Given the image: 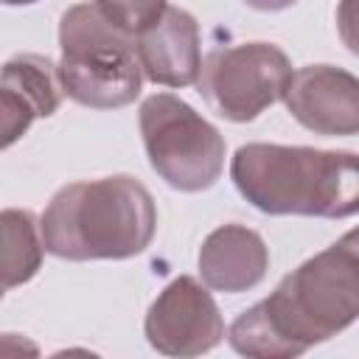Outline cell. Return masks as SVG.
<instances>
[{
    "instance_id": "cell-2",
    "label": "cell",
    "mask_w": 359,
    "mask_h": 359,
    "mask_svg": "<svg viewBox=\"0 0 359 359\" xmlns=\"http://www.w3.org/2000/svg\"><path fill=\"white\" fill-rule=\"evenodd\" d=\"M157 233L149 188L112 174L62 185L39 216L45 252L62 261H123L140 255Z\"/></svg>"
},
{
    "instance_id": "cell-10",
    "label": "cell",
    "mask_w": 359,
    "mask_h": 359,
    "mask_svg": "<svg viewBox=\"0 0 359 359\" xmlns=\"http://www.w3.org/2000/svg\"><path fill=\"white\" fill-rule=\"evenodd\" d=\"M196 264L208 289L238 294L255 289L266 278L269 250L255 230L244 224H222L205 236Z\"/></svg>"
},
{
    "instance_id": "cell-13",
    "label": "cell",
    "mask_w": 359,
    "mask_h": 359,
    "mask_svg": "<svg viewBox=\"0 0 359 359\" xmlns=\"http://www.w3.org/2000/svg\"><path fill=\"white\" fill-rule=\"evenodd\" d=\"M95 6L123 34L137 36L165 11L168 3L165 0H95Z\"/></svg>"
},
{
    "instance_id": "cell-5",
    "label": "cell",
    "mask_w": 359,
    "mask_h": 359,
    "mask_svg": "<svg viewBox=\"0 0 359 359\" xmlns=\"http://www.w3.org/2000/svg\"><path fill=\"white\" fill-rule=\"evenodd\" d=\"M137 126L154 174L182 194L208 191L224 171V137L188 101L154 93L137 109Z\"/></svg>"
},
{
    "instance_id": "cell-3",
    "label": "cell",
    "mask_w": 359,
    "mask_h": 359,
    "mask_svg": "<svg viewBox=\"0 0 359 359\" xmlns=\"http://www.w3.org/2000/svg\"><path fill=\"white\" fill-rule=\"evenodd\" d=\"M230 180L255 210L269 216L348 219L359 208L353 151L247 143L230 160Z\"/></svg>"
},
{
    "instance_id": "cell-14",
    "label": "cell",
    "mask_w": 359,
    "mask_h": 359,
    "mask_svg": "<svg viewBox=\"0 0 359 359\" xmlns=\"http://www.w3.org/2000/svg\"><path fill=\"white\" fill-rule=\"evenodd\" d=\"M36 109L14 87L0 84V151L14 146L36 121Z\"/></svg>"
},
{
    "instance_id": "cell-17",
    "label": "cell",
    "mask_w": 359,
    "mask_h": 359,
    "mask_svg": "<svg viewBox=\"0 0 359 359\" xmlns=\"http://www.w3.org/2000/svg\"><path fill=\"white\" fill-rule=\"evenodd\" d=\"M0 300H3V297H0Z\"/></svg>"
},
{
    "instance_id": "cell-6",
    "label": "cell",
    "mask_w": 359,
    "mask_h": 359,
    "mask_svg": "<svg viewBox=\"0 0 359 359\" xmlns=\"http://www.w3.org/2000/svg\"><path fill=\"white\" fill-rule=\"evenodd\" d=\"M292 76L289 56L272 42H238L213 48L196 76L202 98L227 121H255L278 104Z\"/></svg>"
},
{
    "instance_id": "cell-15",
    "label": "cell",
    "mask_w": 359,
    "mask_h": 359,
    "mask_svg": "<svg viewBox=\"0 0 359 359\" xmlns=\"http://www.w3.org/2000/svg\"><path fill=\"white\" fill-rule=\"evenodd\" d=\"M244 3L255 11H283V8L294 6L297 0H244Z\"/></svg>"
},
{
    "instance_id": "cell-9",
    "label": "cell",
    "mask_w": 359,
    "mask_h": 359,
    "mask_svg": "<svg viewBox=\"0 0 359 359\" xmlns=\"http://www.w3.org/2000/svg\"><path fill=\"white\" fill-rule=\"evenodd\" d=\"M135 56L143 79L163 87L196 84L202 65L199 22L191 11L165 6V11L135 36Z\"/></svg>"
},
{
    "instance_id": "cell-16",
    "label": "cell",
    "mask_w": 359,
    "mask_h": 359,
    "mask_svg": "<svg viewBox=\"0 0 359 359\" xmlns=\"http://www.w3.org/2000/svg\"><path fill=\"white\" fill-rule=\"evenodd\" d=\"M3 6H31V3H39V0H0Z\"/></svg>"
},
{
    "instance_id": "cell-1",
    "label": "cell",
    "mask_w": 359,
    "mask_h": 359,
    "mask_svg": "<svg viewBox=\"0 0 359 359\" xmlns=\"http://www.w3.org/2000/svg\"><path fill=\"white\" fill-rule=\"evenodd\" d=\"M359 314L356 230L303 261L227 328L236 353L252 359H292L353 325Z\"/></svg>"
},
{
    "instance_id": "cell-4",
    "label": "cell",
    "mask_w": 359,
    "mask_h": 359,
    "mask_svg": "<svg viewBox=\"0 0 359 359\" xmlns=\"http://www.w3.org/2000/svg\"><path fill=\"white\" fill-rule=\"evenodd\" d=\"M62 93L90 109H118L140 95L143 73L135 56V36L112 25L90 3L70 6L59 20Z\"/></svg>"
},
{
    "instance_id": "cell-11",
    "label": "cell",
    "mask_w": 359,
    "mask_h": 359,
    "mask_svg": "<svg viewBox=\"0 0 359 359\" xmlns=\"http://www.w3.org/2000/svg\"><path fill=\"white\" fill-rule=\"evenodd\" d=\"M42 236L39 219L22 208L0 210V297L28 283L42 266Z\"/></svg>"
},
{
    "instance_id": "cell-8",
    "label": "cell",
    "mask_w": 359,
    "mask_h": 359,
    "mask_svg": "<svg viewBox=\"0 0 359 359\" xmlns=\"http://www.w3.org/2000/svg\"><path fill=\"white\" fill-rule=\"evenodd\" d=\"M280 101L314 135L351 137L359 132V81L345 67L306 65L292 70Z\"/></svg>"
},
{
    "instance_id": "cell-12",
    "label": "cell",
    "mask_w": 359,
    "mask_h": 359,
    "mask_svg": "<svg viewBox=\"0 0 359 359\" xmlns=\"http://www.w3.org/2000/svg\"><path fill=\"white\" fill-rule=\"evenodd\" d=\"M0 84L14 87L31 101L39 118H50L62 104V84L56 65L39 53H17L0 65Z\"/></svg>"
},
{
    "instance_id": "cell-7",
    "label": "cell",
    "mask_w": 359,
    "mask_h": 359,
    "mask_svg": "<svg viewBox=\"0 0 359 359\" xmlns=\"http://www.w3.org/2000/svg\"><path fill=\"white\" fill-rule=\"evenodd\" d=\"M143 331L163 356H202L224 339V320L208 286L180 275L149 306Z\"/></svg>"
}]
</instances>
